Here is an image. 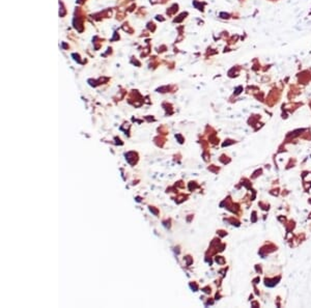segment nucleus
Returning a JSON list of instances; mask_svg holds the SVG:
<instances>
[{
    "mask_svg": "<svg viewBox=\"0 0 311 308\" xmlns=\"http://www.w3.org/2000/svg\"><path fill=\"white\" fill-rule=\"evenodd\" d=\"M268 1H271V2H277V1H279V0H268Z\"/></svg>",
    "mask_w": 311,
    "mask_h": 308,
    "instance_id": "1",
    "label": "nucleus"
},
{
    "mask_svg": "<svg viewBox=\"0 0 311 308\" xmlns=\"http://www.w3.org/2000/svg\"><path fill=\"white\" fill-rule=\"evenodd\" d=\"M310 15H311V12H310Z\"/></svg>",
    "mask_w": 311,
    "mask_h": 308,
    "instance_id": "2",
    "label": "nucleus"
}]
</instances>
